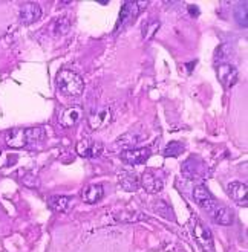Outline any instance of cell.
<instances>
[{
  "label": "cell",
  "mask_w": 248,
  "mask_h": 252,
  "mask_svg": "<svg viewBox=\"0 0 248 252\" xmlns=\"http://www.w3.org/2000/svg\"><path fill=\"white\" fill-rule=\"evenodd\" d=\"M55 84H57L58 91H60L65 96H69V98H77L84 91L83 78L78 75V73L68 70V69H63L57 73Z\"/></svg>",
  "instance_id": "obj_1"
},
{
  "label": "cell",
  "mask_w": 248,
  "mask_h": 252,
  "mask_svg": "<svg viewBox=\"0 0 248 252\" xmlns=\"http://www.w3.org/2000/svg\"><path fill=\"white\" fill-rule=\"evenodd\" d=\"M145 6H147V2H124L121 12H120V19L115 26V31H120V29L127 26L132 20H135L138 17V14L141 12V9Z\"/></svg>",
  "instance_id": "obj_2"
},
{
  "label": "cell",
  "mask_w": 248,
  "mask_h": 252,
  "mask_svg": "<svg viewBox=\"0 0 248 252\" xmlns=\"http://www.w3.org/2000/svg\"><path fill=\"white\" fill-rule=\"evenodd\" d=\"M140 185L149 192V194H156L163 189L164 187V177L161 173H158L155 170H145L141 174Z\"/></svg>",
  "instance_id": "obj_3"
},
{
  "label": "cell",
  "mask_w": 248,
  "mask_h": 252,
  "mask_svg": "<svg viewBox=\"0 0 248 252\" xmlns=\"http://www.w3.org/2000/svg\"><path fill=\"white\" fill-rule=\"evenodd\" d=\"M182 174L187 179H202L207 176V167L198 156H190L182 164Z\"/></svg>",
  "instance_id": "obj_4"
},
{
  "label": "cell",
  "mask_w": 248,
  "mask_h": 252,
  "mask_svg": "<svg viewBox=\"0 0 248 252\" xmlns=\"http://www.w3.org/2000/svg\"><path fill=\"white\" fill-rule=\"evenodd\" d=\"M193 237L196 243L199 245V248L204 252H213L214 251V245H213V237L209 228H206L199 220H195L193 225Z\"/></svg>",
  "instance_id": "obj_5"
},
{
  "label": "cell",
  "mask_w": 248,
  "mask_h": 252,
  "mask_svg": "<svg viewBox=\"0 0 248 252\" xmlns=\"http://www.w3.org/2000/svg\"><path fill=\"white\" fill-rule=\"evenodd\" d=\"M216 75H217V80L221 81V84L225 89L233 87L238 83V78H239L238 69L235 66H231L230 63H221L219 66H217L216 67Z\"/></svg>",
  "instance_id": "obj_6"
},
{
  "label": "cell",
  "mask_w": 248,
  "mask_h": 252,
  "mask_svg": "<svg viewBox=\"0 0 248 252\" xmlns=\"http://www.w3.org/2000/svg\"><path fill=\"white\" fill-rule=\"evenodd\" d=\"M152 156V150L147 147L144 148H129L121 152V159L129 165H141Z\"/></svg>",
  "instance_id": "obj_7"
},
{
  "label": "cell",
  "mask_w": 248,
  "mask_h": 252,
  "mask_svg": "<svg viewBox=\"0 0 248 252\" xmlns=\"http://www.w3.org/2000/svg\"><path fill=\"white\" fill-rule=\"evenodd\" d=\"M81 118H83V109L80 106H69L58 113V124L65 128H69L74 127Z\"/></svg>",
  "instance_id": "obj_8"
},
{
  "label": "cell",
  "mask_w": 248,
  "mask_h": 252,
  "mask_svg": "<svg viewBox=\"0 0 248 252\" xmlns=\"http://www.w3.org/2000/svg\"><path fill=\"white\" fill-rule=\"evenodd\" d=\"M193 199H195V202H196L199 206H202V208H206L209 213L217 205L216 199L213 197V194L209 191V188H207L206 185H202V184H201V185H196V187L193 188Z\"/></svg>",
  "instance_id": "obj_9"
},
{
  "label": "cell",
  "mask_w": 248,
  "mask_h": 252,
  "mask_svg": "<svg viewBox=\"0 0 248 252\" xmlns=\"http://www.w3.org/2000/svg\"><path fill=\"white\" fill-rule=\"evenodd\" d=\"M77 153H78V156L87 158V159L98 158L101 153H103V144L92 141V139H81L77 144Z\"/></svg>",
  "instance_id": "obj_10"
},
{
  "label": "cell",
  "mask_w": 248,
  "mask_h": 252,
  "mask_svg": "<svg viewBox=\"0 0 248 252\" xmlns=\"http://www.w3.org/2000/svg\"><path fill=\"white\" fill-rule=\"evenodd\" d=\"M110 120H112V110L109 107H101L91 113L89 126L92 130H101L110 124Z\"/></svg>",
  "instance_id": "obj_11"
},
{
  "label": "cell",
  "mask_w": 248,
  "mask_h": 252,
  "mask_svg": "<svg viewBox=\"0 0 248 252\" xmlns=\"http://www.w3.org/2000/svg\"><path fill=\"white\" fill-rule=\"evenodd\" d=\"M40 17H41V8L38 3L28 2L20 9V22L23 25H33V23L38 22Z\"/></svg>",
  "instance_id": "obj_12"
},
{
  "label": "cell",
  "mask_w": 248,
  "mask_h": 252,
  "mask_svg": "<svg viewBox=\"0 0 248 252\" xmlns=\"http://www.w3.org/2000/svg\"><path fill=\"white\" fill-rule=\"evenodd\" d=\"M213 220L216 221V223H219V225H224V226H228L233 223V219H235V214H233V211L228 208V206L225 205H221V203H217L214 208L210 211Z\"/></svg>",
  "instance_id": "obj_13"
},
{
  "label": "cell",
  "mask_w": 248,
  "mask_h": 252,
  "mask_svg": "<svg viewBox=\"0 0 248 252\" xmlns=\"http://www.w3.org/2000/svg\"><path fill=\"white\" fill-rule=\"evenodd\" d=\"M5 141L11 148H23L28 147L25 128H11L5 133Z\"/></svg>",
  "instance_id": "obj_14"
},
{
  "label": "cell",
  "mask_w": 248,
  "mask_h": 252,
  "mask_svg": "<svg viewBox=\"0 0 248 252\" xmlns=\"http://www.w3.org/2000/svg\"><path fill=\"white\" fill-rule=\"evenodd\" d=\"M227 191H228V196L238 202L239 205H247L248 203V199H247V194H248V187L247 184H242V182H231L228 187H227Z\"/></svg>",
  "instance_id": "obj_15"
},
{
  "label": "cell",
  "mask_w": 248,
  "mask_h": 252,
  "mask_svg": "<svg viewBox=\"0 0 248 252\" xmlns=\"http://www.w3.org/2000/svg\"><path fill=\"white\" fill-rule=\"evenodd\" d=\"M103 194H105L103 187H101L100 184H91L81 191V199L84 203L94 205V203H97L103 199Z\"/></svg>",
  "instance_id": "obj_16"
},
{
  "label": "cell",
  "mask_w": 248,
  "mask_h": 252,
  "mask_svg": "<svg viewBox=\"0 0 248 252\" xmlns=\"http://www.w3.org/2000/svg\"><path fill=\"white\" fill-rule=\"evenodd\" d=\"M25 133H26L28 147H35L46 138V131L43 127H29V128H25Z\"/></svg>",
  "instance_id": "obj_17"
},
{
  "label": "cell",
  "mask_w": 248,
  "mask_h": 252,
  "mask_svg": "<svg viewBox=\"0 0 248 252\" xmlns=\"http://www.w3.org/2000/svg\"><path fill=\"white\" fill-rule=\"evenodd\" d=\"M71 202H72V199L68 196H51L48 199L49 208L57 213H66L71 206Z\"/></svg>",
  "instance_id": "obj_18"
},
{
  "label": "cell",
  "mask_w": 248,
  "mask_h": 252,
  "mask_svg": "<svg viewBox=\"0 0 248 252\" xmlns=\"http://www.w3.org/2000/svg\"><path fill=\"white\" fill-rule=\"evenodd\" d=\"M69 29H71V20L65 16L55 19L51 25V31L54 35H65L69 32Z\"/></svg>",
  "instance_id": "obj_19"
},
{
  "label": "cell",
  "mask_w": 248,
  "mask_h": 252,
  "mask_svg": "<svg viewBox=\"0 0 248 252\" xmlns=\"http://www.w3.org/2000/svg\"><path fill=\"white\" fill-rule=\"evenodd\" d=\"M120 185L126 189V191H137L140 187V181L138 177L132 173H124L120 176Z\"/></svg>",
  "instance_id": "obj_20"
},
{
  "label": "cell",
  "mask_w": 248,
  "mask_h": 252,
  "mask_svg": "<svg viewBox=\"0 0 248 252\" xmlns=\"http://www.w3.org/2000/svg\"><path fill=\"white\" fill-rule=\"evenodd\" d=\"M182 152H184V144L178 142V141H173L166 145L163 155L166 158H178L179 155H182Z\"/></svg>",
  "instance_id": "obj_21"
},
{
  "label": "cell",
  "mask_w": 248,
  "mask_h": 252,
  "mask_svg": "<svg viewBox=\"0 0 248 252\" xmlns=\"http://www.w3.org/2000/svg\"><path fill=\"white\" fill-rule=\"evenodd\" d=\"M159 26H161L159 20H150V22L145 23V25L142 26V37H144V40H150V38L156 34V31L159 29Z\"/></svg>",
  "instance_id": "obj_22"
},
{
  "label": "cell",
  "mask_w": 248,
  "mask_h": 252,
  "mask_svg": "<svg viewBox=\"0 0 248 252\" xmlns=\"http://www.w3.org/2000/svg\"><path fill=\"white\" fill-rule=\"evenodd\" d=\"M138 141H140V138L135 136V133H134V135H132V133H127V135H124L123 138L118 139V142L126 144V145H135ZM118 142H116V144H118Z\"/></svg>",
  "instance_id": "obj_23"
},
{
  "label": "cell",
  "mask_w": 248,
  "mask_h": 252,
  "mask_svg": "<svg viewBox=\"0 0 248 252\" xmlns=\"http://www.w3.org/2000/svg\"><path fill=\"white\" fill-rule=\"evenodd\" d=\"M238 16H241L239 23H241L242 26H247V5L244 6V11H242V9L238 11Z\"/></svg>",
  "instance_id": "obj_24"
},
{
  "label": "cell",
  "mask_w": 248,
  "mask_h": 252,
  "mask_svg": "<svg viewBox=\"0 0 248 252\" xmlns=\"http://www.w3.org/2000/svg\"><path fill=\"white\" fill-rule=\"evenodd\" d=\"M190 12L195 14V16H198V14H199V12H198V8H193V6H190Z\"/></svg>",
  "instance_id": "obj_25"
},
{
  "label": "cell",
  "mask_w": 248,
  "mask_h": 252,
  "mask_svg": "<svg viewBox=\"0 0 248 252\" xmlns=\"http://www.w3.org/2000/svg\"><path fill=\"white\" fill-rule=\"evenodd\" d=\"M0 153H2V152H0Z\"/></svg>",
  "instance_id": "obj_26"
}]
</instances>
